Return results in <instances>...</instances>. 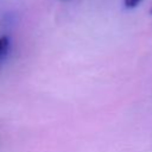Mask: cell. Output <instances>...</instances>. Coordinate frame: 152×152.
<instances>
[{"label":"cell","instance_id":"obj_2","mask_svg":"<svg viewBox=\"0 0 152 152\" xmlns=\"http://www.w3.org/2000/svg\"><path fill=\"white\" fill-rule=\"evenodd\" d=\"M141 0H124V5L126 8H134L140 4Z\"/></svg>","mask_w":152,"mask_h":152},{"label":"cell","instance_id":"obj_1","mask_svg":"<svg viewBox=\"0 0 152 152\" xmlns=\"http://www.w3.org/2000/svg\"><path fill=\"white\" fill-rule=\"evenodd\" d=\"M10 49V38L7 36H2L0 38V59H2Z\"/></svg>","mask_w":152,"mask_h":152},{"label":"cell","instance_id":"obj_3","mask_svg":"<svg viewBox=\"0 0 152 152\" xmlns=\"http://www.w3.org/2000/svg\"><path fill=\"white\" fill-rule=\"evenodd\" d=\"M151 14H152V8H151Z\"/></svg>","mask_w":152,"mask_h":152}]
</instances>
